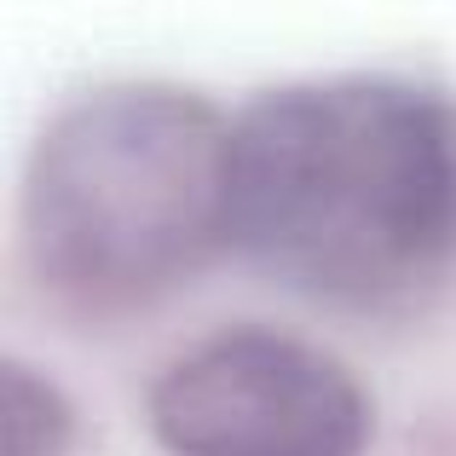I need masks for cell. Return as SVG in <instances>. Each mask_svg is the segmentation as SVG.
<instances>
[{"label":"cell","mask_w":456,"mask_h":456,"mask_svg":"<svg viewBox=\"0 0 456 456\" xmlns=\"http://www.w3.org/2000/svg\"><path fill=\"white\" fill-rule=\"evenodd\" d=\"M232 248L341 312L434 295L456 272V93L364 69L248 99L232 116Z\"/></svg>","instance_id":"cell-1"},{"label":"cell","mask_w":456,"mask_h":456,"mask_svg":"<svg viewBox=\"0 0 456 456\" xmlns=\"http://www.w3.org/2000/svg\"><path fill=\"white\" fill-rule=\"evenodd\" d=\"M232 248V116L174 81L58 104L23 162V255L64 306L127 312Z\"/></svg>","instance_id":"cell-2"},{"label":"cell","mask_w":456,"mask_h":456,"mask_svg":"<svg viewBox=\"0 0 456 456\" xmlns=\"http://www.w3.org/2000/svg\"><path fill=\"white\" fill-rule=\"evenodd\" d=\"M0 411H6V456H69L76 445V404L29 358H6Z\"/></svg>","instance_id":"cell-4"},{"label":"cell","mask_w":456,"mask_h":456,"mask_svg":"<svg viewBox=\"0 0 456 456\" xmlns=\"http://www.w3.org/2000/svg\"><path fill=\"white\" fill-rule=\"evenodd\" d=\"M145 422L174 456H364L376 399L335 353L243 323L167 358Z\"/></svg>","instance_id":"cell-3"}]
</instances>
